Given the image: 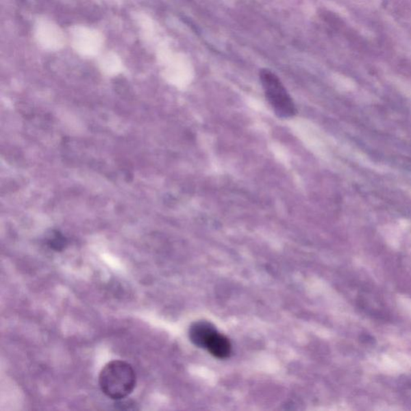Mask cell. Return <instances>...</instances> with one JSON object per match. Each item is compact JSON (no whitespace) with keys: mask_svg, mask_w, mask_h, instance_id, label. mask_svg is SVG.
<instances>
[{"mask_svg":"<svg viewBox=\"0 0 411 411\" xmlns=\"http://www.w3.org/2000/svg\"><path fill=\"white\" fill-rule=\"evenodd\" d=\"M99 384L101 391L107 397L121 400L134 391L136 386V375L129 363L115 360L102 369Z\"/></svg>","mask_w":411,"mask_h":411,"instance_id":"cell-1","label":"cell"},{"mask_svg":"<svg viewBox=\"0 0 411 411\" xmlns=\"http://www.w3.org/2000/svg\"><path fill=\"white\" fill-rule=\"evenodd\" d=\"M260 79L266 98L278 118H293L297 113L295 103L277 75L269 69H261Z\"/></svg>","mask_w":411,"mask_h":411,"instance_id":"cell-2","label":"cell"},{"mask_svg":"<svg viewBox=\"0 0 411 411\" xmlns=\"http://www.w3.org/2000/svg\"><path fill=\"white\" fill-rule=\"evenodd\" d=\"M203 349H208L210 353L219 359H226L230 357L232 353L230 340L225 336L219 334L217 330H214L210 335Z\"/></svg>","mask_w":411,"mask_h":411,"instance_id":"cell-3","label":"cell"},{"mask_svg":"<svg viewBox=\"0 0 411 411\" xmlns=\"http://www.w3.org/2000/svg\"><path fill=\"white\" fill-rule=\"evenodd\" d=\"M216 327L208 321H198L190 326L189 337L196 347L203 348L209 336L211 335Z\"/></svg>","mask_w":411,"mask_h":411,"instance_id":"cell-4","label":"cell"},{"mask_svg":"<svg viewBox=\"0 0 411 411\" xmlns=\"http://www.w3.org/2000/svg\"><path fill=\"white\" fill-rule=\"evenodd\" d=\"M67 245L65 238L60 233L55 232L48 240V245L55 251H62Z\"/></svg>","mask_w":411,"mask_h":411,"instance_id":"cell-5","label":"cell"}]
</instances>
